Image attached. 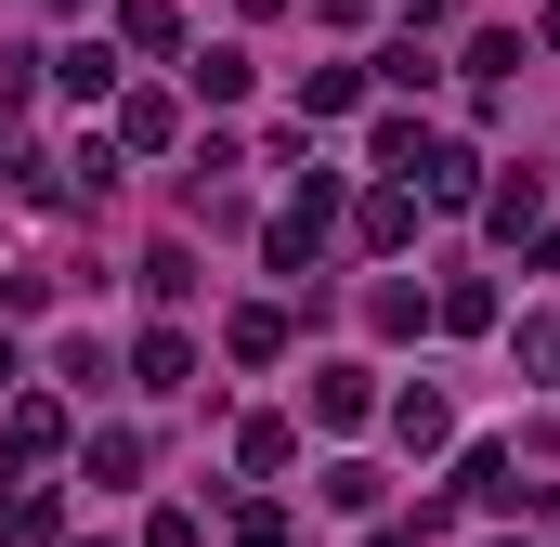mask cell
<instances>
[{
	"label": "cell",
	"instance_id": "obj_1",
	"mask_svg": "<svg viewBox=\"0 0 560 547\" xmlns=\"http://www.w3.org/2000/svg\"><path fill=\"white\" fill-rule=\"evenodd\" d=\"M418 183H430V209H469L482 156H469V143H418Z\"/></svg>",
	"mask_w": 560,
	"mask_h": 547
},
{
	"label": "cell",
	"instance_id": "obj_2",
	"mask_svg": "<svg viewBox=\"0 0 560 547\" xmlns=\"http://www.w3.org/2000/svg\"><path fill=\"white\" fill-rule=\"evenodd\" d=\"M131 365H143V392H183V379H196V339H183V326H156Z\"/></svg>",
	"mask_w": 560,
	"mask_h": 547
},
{
	"label": "cell",
	"instance_id": "obj_3",
	"mask_svg": "<svg viewBox=\"0 0 560 547\" xmlns=\"http://www.w3.org/2000/svg\"><path fill=\"white\" fill-rule=\"evenodd\" d=\"M118 39H131V53H183V13H170V0H118Z\"/></svg>",
	"mask_w": 560,
	"mask_h": 547
},
{
	"label": "cell",
	"instance_id": "obj_4",
	"mask_svg": "<svg viewBox=\"0 0 560 547\" xmlns=\"http://www.w3.org/2000/svg\"><path fill=\"white\" fill-rule=\"evenodd\" d=\"M313 417L352 430V417H365V365H313Z\"/></svg>",
	"mask_w": 560,
	"mask_h": 547
},
{
	"label": "cell",
	"instance_id": "obj_5",
	"mask_svg": "<svg viewBox=\"0 0 560 547\" xmlns=\"http://www.w3.org/2000/svg\"><path fill=\"white\" fill-rule=\"evenodd\" d=\"M222 339H235V365H275V352H287V313H235Z\"/></svg>",
	"mask_w": 560,
	"mask_h": 547
},
{
	"label": "cell",
	"instance_id": "obj_6",
	"mask_svg": "<svg viewBox=\"0 0 560 547\" xmlns=\"http://www.w3.org/2000/svg\"><path fill=\"white\" fill-rule=\"evenodd\" d=\"M522 365H535V379L560 392V313H522Z\"/></svg>",
	"mask_w": 560,
	"mask_h": 547
},
{
	"label": "cell",
	"instance_id": "obj_7",
	"mask_svg": "<svg viewBox=\"0 0 560 547\" xmlns=\"http://www.w3.org/2000/svg\"><path fill=\"white\" fill-rule=\"evenodd\" d=\"M392 430H405V443H443L456 417H443V392H405V405H392Z\"/></svg>",
	"mask_w": 560,
	"mask_h": 547
},
{
	"label": "cell",
	"instance_id": "obj_8",
	"mask_svg": "<svg viewBox=\"0 0 560 547\" xmlns=\"http://www.w3.org/2000/svg\"><path fill=\"white\" fill-rule=\"evenodd\" d=\"M92 547H118V535H92Z\"/></svg>",
	"mask_w": 560,
	"mask_h": 547
}]
</instances>
